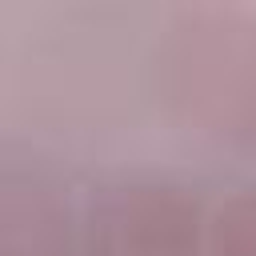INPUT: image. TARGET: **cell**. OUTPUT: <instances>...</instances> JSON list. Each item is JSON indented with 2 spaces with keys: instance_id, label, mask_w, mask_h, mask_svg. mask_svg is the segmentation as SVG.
<instances>
[{
  "instance_id": "cell-4",
  "label": "cell",
  "mask_w": 256,
  "mask_h": 256,
  "mask_svg": "<svg viewBox=\"0 0 256 256\" xmlns=\"http://www.w3.org/2000/svg\"><path fill=\"white\" fill-rule=\"evenodd\" d=\"M208 256H256V184L220 196L204 224Z\"/></svg>"
},
{
  "instance_id": "cell-2",
  "label": "cell",
  "mask_w": 256,
  "mask_h": 256,
  "mask_svg": "<svg viewBox=\"0 0 256 256\" xmlns=\"http://www.w3.org/2000/svg\"><path fill=\"white\" fill-rule=\"evenodd\" d=\"M208 208L172 180L104 184L80 212V256H208Z\"/></svg>"
},
{
  "instance_id": "cell-3",
  "label": "cell",
  "mask_w": 256,
  "mask_h": 256,
  "mask_svg": "<svg viewBox=\"0 0 256 256\" xmlns=\"http://www.w3.org/2000/svg\"><path fill=\"white\" fill-rule=\"evenodd\" d=\"M0 256H80V220L52 180L36 172L4 176Z\"/></svg>"
},
{
  "instance_id": "cell-1",
  "label": "cell",
  "mask_w": 256,
  "mask_h": 256,
  "mask_svg": "<svg viewBox=\"0 0 256 256\" xmlns=\"http://www.w3.org/2000/svg\"><path fill=\"white\" fill-rule=\"evenodd\" d=\"M152 92L172 124L256 152V8L184 4L164 16L148 56Z\"/></svg>"
}]
</instances>
